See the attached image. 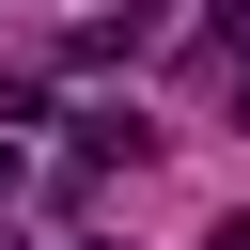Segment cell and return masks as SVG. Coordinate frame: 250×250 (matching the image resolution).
Masks as SVG:
<instances>
[{
  "instance_id": "2",
  "label": "cell",
  "mask_w": 250,
  "mask_h": 250,
  "mask_svg": "<svg viewBox=\"0 0 250 250\" xmlns=\"http://www.w3.org/2000/svg\"><path fill=\"white\" fill-rule=\"evenodd\" d=\"M0 203H16V141H0Z\"/></svg>"
},
{
  "instance_id": "6",
  "label": "cell",
  "mask_w": 250,
  "mask_h": 250,
  "mask_svg": "<svg viewBox=\"0 0 250 250\" xmlns=\"http://www.w3.org/2000/svg\"><path fill=\"white\" fill-rule=\"evenodd\" d=\"M0 250H16V234H0Z\"/></svg>"
},
{
  "instance_id": "5",
  "label": "cell",
  "mask_w": 250,
  "mask_h": 250,
  "mask_svg": "<svg viewBox=\"0 0 250 250\" xmlns=\"http://www.w3.org/2000/svg\"><path fill=\"white\" fill-rule=\"evenodd\" d=\"M94 250H109V234H94Z\"/></svg>"
},
{
  "instance_id": "4",
  "label": "cell",
  "mask_w": 250,
  "mask_h": 250,
  "mask_svg": "<svg viewBox=\"0 0 250 250\" xmlns=\"http://www.w3.org/2000/svg\"><path fill=\"white\" fill-rule=\"evenodd\" d=\"M234 31H250V0H234Z\"/></svg>"
},
{
  "instance_id": "1",
  "label": "cell",
  "mask_w": 250,
  "mask_h": 250,
  "mask_svg": "<svg viewBox=\"0 0 250 250\" xmlns=\"http://www.w3.org/2000/svg\"><path fill=\"white\" fill-rule=\"evenodd\" d=\"M203 250H250V219H219V234H203Z\"/></svg>"
},
{
  "instance_id": "3",
  "label": "cell",
  "mask_w": 250,
  "mask_h": 250,
  "mask_svg": "<svg viewBox=\"0 0 250 250\" xmlns=\"http://www.w3.org/2000/svg\"><path fill=\"white\" fill-rule=\"evenodd\" d=\"M234 125H250V94H234Z\"/></svg>"
}]
</instances>
